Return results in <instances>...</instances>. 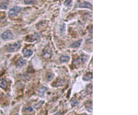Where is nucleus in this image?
<instances>
[{
    "label": "nucleus",
    "mask_w": 138,
    "mask_h": 115,
    "mask_svg": "<svg viewBox=\"0 0 138 115\" xmlns=\"http://www.w3.org/2000/svg\"><path fill=\"white\" fill-rule=\"evenodd\" d=\"M19 48H20V43L19 42H14V43H11V44L8 45L6 47V50L8 52H11L12 53V52H16Z\"/></svg>",
    "instance_id": "1"
},
{
    "label": "nucleus",
    "mask_w": 138,
    "mask_h": 115,
    "mask_svg": "<svg viewBox=\"0 0 138 115\" xmlns=\"http://www.w3.org/2000/svg\"><path fill=\"white\" fill-rule=\"evenodd\" d=\"M20 10H21V8H20V7H14V8H10V9H9V17H11V18L16 17L17 14L20 12Z\"/></svg>",
    "instance_id": "2"
},
{
    "label": "nucleus",
    "mask_w": 138,
    "mask_h": 115,
    "mask_svg": "<svg viewBox=\"0 0 138 115\" xmlns=\"http://www.w3.org/2000/svg\"><path fill=\"white\" fill-rule=\"evenodd\" d=\"M1 38H2L3 40L7 41V40H9V39H12V38H13V34H12V32H11L10 31H5L4 33H2Z\"/></svg>",
    "instance_id": "3"
},
{
    "label": "nucleus",
    "mask_w": 138,
    "mask_h": 115,
    "mask_svg": "<svg viewBox=\"0 0 138 115\" xmlns=\"http://www.w3.org/2000/svg\"><path fill=\"white\" fill-rule=\"evenodd\" d=\"M22 53H23L24 57H30V56H31V55H32L33 52H32V50L25 48V49L22 51Z\"/></svg>",
    "instance_id": "4"
},
{
    "label": "nucleus",
    "mask_w": 138,
    "mask_h": 115,
    "mask_svg": "<svg viewBox=\"0 0 138 115\" xmlns=\"http://www.w3.org/2000/svg\"><path fill=\"white\" fill-rule=\"evenodd\" d=\"M27 64V62L24 60V59H22V58H18L17 61V63H16V66H17V67H21V66H25Z\"/></svg>",
    "instance_id": "5"
},
{
    "label": "nucleus",
    "mask_w": 138,
    "mask_h": 115,
    "mask_svg": "<svg viewBox=\"0 0 138 115\" xmlns=\"http://www.w3.org/2000/svg\"><path fill=\"white\" fill-rule=\"evenodd\" d=\"M51 56H52V52L49 50V48L44 50V52H43V57L46 58V59H50Z\"/></svg>",
    "instance_id": "6"
},
{
    "label": "nucleus",
    "mask_w": 138,
    "mask_h": 115,
    "mask_svg": "<svg viewBox=\"0 0 138 115\" xmlns=\"http://www.w3.org/2000/svg\"><path fill=\"white\" fill-rule=\"evenodd\" d=\"M7 86H8L7 81H6L5 79H2V78H1V79H0V88L6 89V88H7Z\"/></svg>",
    "instance_id": "7"
},
{
    "label": "nucleus",
    "mask_w": 138,
    "mask_h": 115,
    "mask_svg": "<svg viewBox=\"0 0 138 115\" xmlns=\"http://www.w3.org/2000/svg\"><path fill=\"white\" fill-rule=\"evenodd\" d=\"M81 42H82V40H79V41L74 42L73 44H71L70 47H72V48H78V47H79L81 45Z\"/></svg>",
    "instance_id": "8"
},
{
    "label": "nucleus",
    "mask_w": 138,
    "mask_h": 115,
    "mask_svg": "<svg viewBox=\"0 0 138 115\" xmlns=\"http://www.w3.org/2000/svg\"><path fill=\"white\" fill-rule=\"evenodd\" d=\"M70 57L67 56V55H62L60 58V63H66V62H68Z\"/></svg>",
    "instance_id": "9"
},
{
    "label": "nucleus",
    "mask_w": 138,
    "mask_h": 115,
    "mask_svg": "<svg viewBox=\"0 0 138 115\" xmlns=\"http://www.w3.org/2000/svg\"><path fill=\"white\" fill-rule=\"evenodd\" d=\"M80 8H91V4L88 3V2H84L80 5Z\"/></svg>",
    "instance_id": "10"
},
{
    "label": "nucleus",
    "mask_w": 138,
    "mask_h": 115,
    "mask_svg": "<svg viewBox=\"0 0 138 115\" xmlns=\"http://www.w3.org/2000/svg\"><path fill=\"white\" fill-rule=\"evenodd\" d=\"M8 4H9V0H6L5 3L2 2V3L0 4V8H3V9H7V8H8Z\"/></svg>",
    "instance_id": "11"
},
{
    "label": "nucleus",
    "mask_w": 138,
    "mask_h": 115,
    "mask_svg": "<svg viewBox=\"0 0 138 115\" xmlns=\"http://www.w3.org/2000/svg\"><path fill=\"white\" fill-rule=\"evenodd\" d=\"M53 76H54V75L52 74V73H48L47 75H46V79L47 80H52V78H53Z\"/></svg>",
    "instance_id": "12"
},
{
    "label": "nucleus",
    "mask_w": 138,
    "mask_h": 115,
    "mask_svg": "<svg viewBox=\"0 0 138 115\" xmlns=\"http://www.w3.org/2000/svg\"><path fill=\"white\" fill-rule=\"evenodd\" d=\"M91 77H92V75L89 73V74H87L86 75H85V76H83V79L86 80V81H87V80H90Z\"/></svg>",
    "instance_id": "13"
},
{
    "label": "nucleus",
    "mask_w": 138,
    "mask_h": 115,
    "mask_svg": "<svg viewBox=\"0 0 138 115\" xmlns=\"http://www.w3.org/2000/svg\"><path fill=\"white\" fill-rule=\"evenodd\" d=\"M34 0H24L25 5H31V4H34Z\"/></svg>",
    "instance_id": "14"
},
{
    "label": "nucleus",
    "mask_w": 138,
    "mask_h": 115,
    "mask_svg": "<svg viewBox=\"0 0 138 115\" xmlns=\"http://www.w3.org/2000/svg\"><path fill=\"white\" fill-rule=\"evenodd\" d=\"M71 105L73 106V107H75L76 105H78V100L76 99H72V101H71Z\"/></svg>",
    "instance_id": "15"
},
{
    "label": "nucleus",
    "mask_w": 138,
    "mask_h": 115,
    "mask_svg": "<svg viewBox=\"0 0 138 115\" xmlns=\"http://www.w3.org/2000/svg\"><path fill=\"white\" fill-rule=\"evenodd\" d=\"M45 91V88H42L40 90H39V93H40V95L41 96H43V92Z\"/></svg>",
    "instance_id": "16"
},
{
    "label": "nucleus",
    "mask_w": 138,
    "mask_h": 115,
    "mask_svg": "<svg viewBox=\"0 0 138 115\" xmlns=\"http://www.w3.org/2000/svg\"><path fill=\"white\" fill-rule=\"evenodd\" d=\"M23 110H27V111H30V112H32V111H33V109L31 107H26V108H24Z\"/></svg>",
    "instance_id": "17"
},
{
    "label": "nucleus",
    "mask_w": 138,
    "mask_h": 115,
    "mask_svg": "<svg viewBox=\"0 0 138 115\" xmlns=\"http://www.w3.org/2000/svg\"><path fill=\"white\" fill-rule=\"evenodd\" d=\"M54 115H62V114H61V112H57V113H55Z\"/></svg>",
    "instance_id": "18"
},
{
    "label": "nucleus",
    "mask_w": 138,
    "mask_h": 115,
    "mask_svg": "<svg viewBox=\"0 0 138 115\" xmlns=\"http://www.w3.org/2000/svg\"></svg>",
    "instance_id": "19"
}]
</instances>
